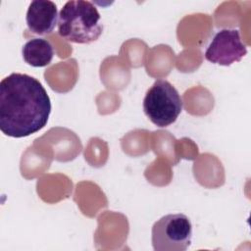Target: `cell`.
<instances>
[{"label": "cell", "mask_w": 251, "mask_h": 251, "mask_svg": "<svg viewBox=\"0 0 251 251\" xmlns=\"http://www.w3.org/2000/svg\"><path fill=\"white\" fill-rule=\"evenodd\" d=\"M50 113V97L35 77L12 73L1 80L0 129L5 135L29 136L46 126Z\"/></svg>", "instance_id": "obj_1"}, {"label": "cell", "mask_w": 251, "mask_h": 251, "mask_svg": "<svg viewBox=\"0 0 251 251\" xmlns=\"http://www.w3.org/2000/svg\"><path fill=\"white\" fill-rule=\"evenodd\" d=\"M101 16L90 1L71 0L59 13L58 33L70 42L88 44L96 41L103 32Z\"/></svg>", "instance_id": "obj_2"}, {"label": "cell", "mask_w": 251, "mask_h": 251, "mask_svg": "<svg viewBox=\"0 0 251 251\" xmlns=\"http://www.w3.org/2000/svg\"><path fill=\"white\" fill-rule=\"evenodd\" d=\"M182 98L176 87L166 79H157L146 91L143 111L157 126L174 124L182 111Z\"/></svg>", "instance_id": "obj_3"}, {"label": "cell", "mask_w": 251, "mask_h": 251, "mask_svg": "<svg viewBox=\"0 0 251 251\" xmlns=\"http://www.w3.org/2000/svg\"><path fill=\"white\" fill-rule=\"evenodd\" d=\"M192 225L184 214H168L152 226L155 251H185L191 244Z\"/></svg>", "instance_id": "obj_4"}, {"label": "cell", "mask_w": 251, "mask_h": 251, "mask_svg": "<svg viewBox=\"0 0 251 251\" xmlns=\"http://www.w3.org/2000/svg\"><path fill=\"white\" fill-rule=\"evenodd\" d=\"M247 54V47L240 37V31L234 28L219 30L205 51L207 61L221 66H230L239 62Z\"/></svg>", "instance_id": "obj_5"}, {"label": "cell", "mask_w": 251, "mask_h": 251, "mask_svg": "<svg viewBox=\"0 0 251 251\" xmlns=\"http://www.w3.org/2000/svg\"><path fill=\"white\" fill-rule=\"evenodd\" d=\"M57 6L49 0H35L29 3L25 21L30 32L37 35L51 33L58 24Z\"/></svg>", "instance_id": "obj_6"}, {"label": "cell", "mask_w": 251, "mask_h": 251, "mask_svg": "<svg viewBox=\"0 0 251 251\" xmlns=\"http://www.w3.org/2000/svg\"><path fill=\"white\" fill-rule=\"evenodd\" d=\"M24 61L34 68L49 65L54 56L52 44L44 38H32L28 40L22 49Z\"/></svg>", "instance_id": "obj_7"}]
</instances>
